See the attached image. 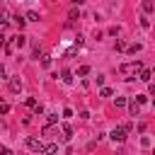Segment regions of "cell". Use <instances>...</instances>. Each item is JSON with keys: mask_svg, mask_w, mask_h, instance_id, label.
Instances as JSON below:
<instances>
[{"mask_svg": "<svg viewBox=\"0 0 155 155\" xmlns=\"http://www.w3.org/2000/svg\"><path fill=\"white\" fill-rule=\"evenodd\" d=\"M10 44H12L15 48H22V46L27 44V36H24V34L19 31V34H15V36H12V41H10Z\"/></svg>", "mask_w": 155, "mask_h": 155, "instance_id": "4", "label": "cell"}, {"mask_svg": "<svg viewBox=\"0 0 155 155\" xmlns=\"http://www.w3.org/2000/svg\"><path fill=\"white\" fill-rule=\"evenodd\" d=\"M61 133H63V136H61L63 140H70V138H73V126H70V124H61Z\"/></svg>", "mask_w": 155, "mask_h": 155, "instance_id": "5", "label": "cell"}, {"mask_svg": "<svg viewBox=\"0 0 155 155\" xmlns=\"http://www.w3.org/2000/svg\"><path fill=\"white\" fill-rule=\"evenodd\" d=\"M68 17H70V19H78V17H80V10H75V7H70V12H68Z\"/></svg>", "mask_w": 155, "mask_h": 155, "instance_id": "19", "label": "cell"}, {"mask_svg": "<svg viewBox=\"0 0 155 155\" xmlns=\"http://www.w3.org/2000/svg\"><path fill=\"white\" fill-rule=\"evenodd\" d=\"M63 116H65V119H70V116H73V109H70V107H65V109H63Z\"/></svg>", "mask_w": 155, "mask_h": 155, "instance_id": "28", "label": "cell"}, {"mask_svg": "<svg viewBox=\"0 0 155 155\" xmlns=\"http://www.w3.org/2000/svg\"><path fill=\"white\" fill-rule=\"evenodd\" d=\"M140 48H143V46H140V44H131V46H128V48H126V51H128V53H138V51H140Z\"/></svg>", "mask_w": 155, "mask_h": 155, "instance_id": "16", "label": "cell"}, {"mask_svg": "<svg viewBox=\"0 0 155 155\" xmlns=\"http://www.w3.org/2000/svg\"><path fill=\"white\" fill-rule=\"evenodd\" d=\"M5 44H7V41H5V36L0 34V48H5Z\"/></svg>", "mask_w": 155, "mask_h": 155, "instance_id": "31", "label": "cell"}, {"mask_svg": "<svg viewBox=\"0 0 155 155\" xmlns=\"http://www.w3.org/2000/svg\"><path fill=\"white\" fill-rule=\"evenodd\" d=\"M41 153H44V155H56V153H58V143H48V145H44Z\"/></svg>", "mask_w": 155, "mask_h": 155, "instance_id": "8", "label": "cell"}, {"mask_svg": "<svg viewBox=\"0 0 155 155\" xmlns=\"http://www.w3.org/2000/svg\"><path fill=\"white\" fill-rule=\"evenodd\" d=\"M114 104H116V107H126V104H128V99H126V97H116V99H114Z\"/></svg>", "mask_w": 155, "mask_h": 155, "instance_id": "18", "label": "cell"}, {"mask_svg": "<svg viewBox=\"0 0 155 155\" xmlns=\"http://www.w3.org/2000/svg\"><path fill=\"white\" fill-rule=\"evenodd\" d=\"M140 70H143L140 61H133V63H124V65H121V73H128V75H133V73H140Z\"/></svg>", "mask_w": 155, "mask_h": 155, "instance_id": "1", "label": "cell"}, {"mask_svg": "<svg viewBox=\"0 0 155 155\" xmlns=\"http://www.w3.org/2000/svg\"><path fill=\"white\" fill-rule=\"evenodd\" d=\"M150 94H153V97H155V85H150Z\"/></svg>", "mask_w": 155, "mask_h": 155, "instance_id": "33", "label": "cell"}, {"mask_svg": "<svg viewBox=\"0 0 155 155\" xmlns=\"http://www.w3.org/2000/svg\"><path fill=\"white\" fill-rule=\"evenodd\" d=\"M0 78H5V65L0 63Z\"/></svg>", "mask_w": 155, "mask_h": 155, "instance_id": "32", "label": "cell"}, {"mask_svg": "<svg viewBox=\"0 0 155 155\" xmlns=\"http://www.w3.org/2000/svg\"><path fill=\"white\" fill-rule=\"evenodd\" d=\"M143 12H155V2L145 0V2H143Z\"/></svg>", "mask_w": 155, "mask_h": 155, "instance_id": "12", "label": "cell"}, {"mask_svg": "<svg viewBox=\"0 0 155 155\" xmlns=\"http://www.w3.org/2000/svg\"><path fill=\"white\" fill-rule=\"evenodd\" d=\"M36 104H39V102H36V99H34V97H27V107H31V109H34V107H36Z\"/></svg>", "mask_w": 155, "mask_h": 155, "instance_id": "24", "label": "cell"}, {"mask_svg": "<svg viewBox=\"0 0 155 155\" xmlns=\"http://www.w3.org/2000/svg\"><path fill=\"white\" fill-rule=\"evenodd\" d=\"M140 145H143V148H148V145H150V138H148V136H143V138H140Z\"/></svg>", "mask_w": 155, "mask_h": 155, "instance_id": "29", "label": "cell"}, {"mask_svg": "<svg viewBox=\"0 0 155 155\" xmlns=\"http://www.w3.org/2000/svg\"><path fill=\"white\" fill-rule=\"evenodd\" d=\"M126 48H128V44L124 39H116V51H126Z\"/></svg>", "mask_w": 155, "mask_h": 155, "instance_id": "14", "label": "cell"}, {"mask_svg": "<svg viewBox=\"0 0 155 155\" xmlns=\"http://www.w3.org/2000/svg\"><path fill=\"white\" fill-rule=\"evenodd\" d=\"M109 138H111L114 143H124V140H126V131H124L121 126H116V128L109 133Z\"/></svg>", "mask_w": 155, "mask_h": 155, "instance_id": "2", "label": "cell"}, {"mask_svg": "<svg viewBox=\"0 0 155 155\" xmlns=\"http://www.w3.org/2000/svg\"><path fill=\"white\" fill-rule=\"evenodd\" d=\"M7 27H10V22H7V19H0V34H2Z\"/></svg>", "mask_w": 155, "mask_h": 155, "instance_id": "26", "label": "cell"}, {"mask_svg": "<svg viewBox=\"0 0 155 155\" xmlns=\"http://www.w3.org/2000/svg\"><path fill=\"white\" fill-rule=\"evenodd\" d=\"M24 19H27V22H39V12H36V10H29V12L24 15Z\"/></svg>", "mask_w": 155, "mask_h": 155, "instance_id": "9", "label": "cell"}, {"mask_svg": "<svg viewBox=\"0 0 155 155\" xmlns=\"http://www.w3.org/2000/svg\"><path fill=\"white\" fill-rule=\"evenodd\" d=\"M145 102H148V97H145V94H138V97H136V104H138V107H140V104H145Z\"/></svg>", "mask_w": 155, "mask_h": 155, "instance_id": "22", "label": "cell"}, {"mask_svg": "<svg viewBox=\"0 0 155 155\" xmlns=\"http://www.w3.org/2000/svg\"><path fill=\"white\" fill-rule=\"evenodd\" d=\"M150 78H153L150 70H140V73H138V80H143V82H150Z\"/></svg>", "mask_w": 155, "mask_h": 155, "instance_id": "11", "label": "cell"}, {"mask_svg": "<svg viewBox=\"0 0 155 155\" xmlns=\"http://www.w3.org/2000/svg\"><path fill=\"white\" fill-rule=\"evenodd\" d=\"M0 114H10V104L2 102V104H0Z\"/></svg>", "mask_w": 155, "mask_h": 155, "instance_id": "25", "label": "cell"}, {"mask_svg": "<svg viewBox=\"0 0 155 155\" xmlns=\"http://www.w3.org/2000/svg\"><path fill=\"white\" fill-rule=\"evenodd\" d=\"M126 107H128V114H131V116H133V119H136V116H140V107H138V104H136V102H128V104H126Z\"/></svg>", "mask_w": 155, "mask_h": 155, "instance_id": "7", "label": "cell"}, {"mask_svg": "<svg viewBox=\"0 0 155 155\" xmlns=\"http://www.w3.org/2000/svg\"><path fill=\"white\" fill-rule=\"evenodd\" d=\"M61 80H63L65 85H70V82H73V73H70V70H63V73H61Z\"/></svg>", "mask_w": 155, "mask_h": 155, "instance_id": "10", "label": "cell"}, {"mask_svg": "<svg viewBox=\"0 0 155 155\" xmlns=\"http://www.w3.org/2000/svg\"><path fill=\"white\" fill-rule=\"evenodd\" d=\"M140 27H143V29H150V19H148V17H140Z\"/></svg>", "mask_w": 155, "mask_h": 155, "instance_id": "20", "label": "cell"}, {"mask_svg": "<svg viewBox=\"0 0 155 155\" xmlns=\"http://www.w3.org/2000/svg\"><path fill=\"white\" fill-rule=\"evenodd\" d=\"M12 22H15V24H17L19 29H22V27L27 24V19H24V17H19V15H15V17H12Z\"/></svg>", "mask_w": 155, "mask_h": 155, "instance_id": "13", "label": "cell"}, {"mask_svg": "<svg viewBox=\"0 0 155 155\" xmlns=\"http://www.w3.org/2000/svg\"><path fill=\"white\" fill-rule=\"evenodd\" d=\"M39 53H41V48H39V46H34V48H31V58H39Z\"/></svg>", "mask_w": 155, "mask_h": 155, "instance_id": "27", "label": "cell"}, {"mask_svg": "<svg viewBox=\"0 0 155 155\" xmlns=\"http://www.w3.org/2000/svg\"><path fill=\"white\" fill-rule=\"evenodd\" d=\"M111 94H114L111 87H102V90H99V97H111Z\"/></svg>", "mask_w": 155, "mask_h": 155, "instance_id": "17", "label": "cell"}, {"mask_svg": "<svg viewBox=\"0 0 155 155\" xmlns=\"http://www.w3.org/2000/svg\"><path fill=\"white\" fill-rule=\"evenodd\" d=\"M41 65L48 68V65H51V56H41Z\"/></svg>", "mask_w": 155, "mask_h": 155, "instance_id": "21", "label": "cell"}, {"mask_svg": "<svg viewBox=\"0 0 155 155\" xmlns=\"http://www.w3.org/2000/svg\"><path fill=\"white\" fill-rule=\"evenodd\" d=\"M78 75H80V78L90 75V65H80V68H78Z\"/></svg>", "mask_w": 155, "mask_h": 155, "instance_id": "15", "label": "cell"}, {"mask_svg": "<svg viewBox=\"0 0 155 155\" xmlns=\"http://www.w3.org/2000/svg\"><path fill=\"white\" fill-rule=\"evenodd\" d=\"M46 116H48V124H51V126L58 124V114H46Z\"/></svg>", "mask_w": 155, "mask_h": 155, "instance_id": "23", "label": "cell"}, {"mask_svg": "<svg viewBox=\"0 0 155 155\" xmlns=\"http://www.w3.org/2000/svg\"><path fill=\"white\" fill-rule=\"evenodd\" d=\"M10 90H12V92H19V90H22V80H19V75L10 78Z\"/></svg>", "mask_w": 155, "mask_h": 155, "instance_id": "6", "label": "cell"}, {"mask_svg": "<svg viewBox=\"0 0 155 155\" xmlns=\"http://www.w3.org/2000/svg\"><path fill=\"white\" fill-rule=\"evenodd\" d=\"M0 155H12V150H10V148H5V145H0Z\"/></svg>", "mask_w": 155, "mask_h": 155, "instance_id": "30", "label": "cell"}, {"mask_svg": "<svg viewBox=\"0 0 155 155\" xmlns=\"http://www.w3.org/2000/svg\"><path fill=\"white\" fill-rule=\"evenodd\" d=\"M27 148H29V150H34V153H41V150H44V143H41L39 138L29 136V138H27Z\"/></svg>", "mask_w": 155, "mask_h": 155, "instance_id": "3", "label": "cell"}]
</instances>
